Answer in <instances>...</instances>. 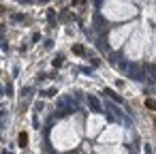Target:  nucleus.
Returning <instances> with one entry per match:
<instances>
[{
  "mask_svg": "<svg viewBox=\"0 0 156 154\" xmlns=\"http://www.w3.org/2000/svg\"><path fill=\"white\" fill-rule=\"evenodd\" d=\"M26 141H28V137H26L24 133H21V135H19V144H21V148H24V146H26Z\"/></svg>",
  "mask_w": 156,
  "mask_h": 154,
  "instance_id": "3",
  "label": "nucleus"
},
{
  "mask_svg": "<svg viewBox=\"0 0 156 154\" xmlns=\"http://www.w3.org/2000/svg\"><path fill=\"white\" fill-rule=\"evenodd\" d=\"M88 101H90V107H92V109H94V111H101V105H99V101H96V98H94V96H90V98H88Z\"/></svg>",
  "mask_w": 156,
  "mask_h": 154,
  "instance_id": "1",
  "label": "nucleus"
},
{
  "mask_svg": "<svg viewBox=\"0 0 156 154\" xmlns=\"http://www.w3.org/2000/svg\"><path fill=\"white\" fill-rule=\"evenodd\" d=\"M146 105H148V109H156V101H152V98H148V101H146Z\"/></svg>",
  "mask_w": 156,
  "mask_h": 154,
  "instance_id": "2",
  "label": "nucleus"
},
{
  "mask_svg": "<svg viewBox=\"0 0 156 154\" xmlns=\"http://www.w3.org/2000/svg\"><path fill=\"white\" fill-rule=\"evenodd\" d=\"M73 52H75V54H83V47H81V45H77V47L73 49Z\"/></svg>",
  "mask_w": 156,
  "mask_h": 154,
  "instance_id": "4",
  "label": "nucleus"
}]
</instances>
